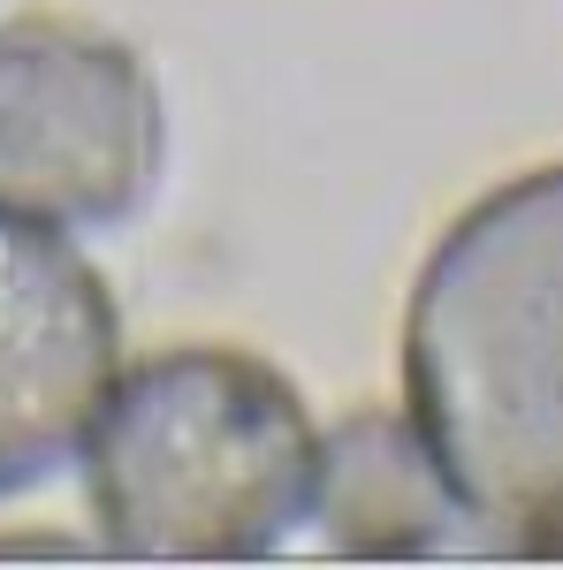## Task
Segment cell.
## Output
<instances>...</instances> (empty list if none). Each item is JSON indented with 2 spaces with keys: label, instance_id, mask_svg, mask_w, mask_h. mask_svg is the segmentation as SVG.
<instances>
[{
  "label": "cell",
  "instance_id": "obj_3",
  "mask_svg": "<svg viewBox=\"0 0 563 570\" xmlns=\"http://www.w3.org/2000/svg\"><path fill=\"white\" fill-rule=\"evenodd\" d=\"M161 85L123 39L23 16L0 31V206L46 228H115L161 183Z\"/></svg>",
  "mask_w": 563,
  "mask_h": 570
},
{
  "label": "cell",
  "instance_id": "obj_2",
  "mask_svg": "<svg viewBox=\"0 0 563 570\" xmlns=\"http://www.w3.org/2000/svg\"><path fill=\"white\" fill-rule=\"evenodd\" d=\"M77 464L107 556L252 563L312 510L320 426L266 357L183 343L115 373Z\"/></svg>",
  "mask_w": 563,
  "mask_h": 570
},
{
  "label": "cell",
  "instance_id": "obj_1",
  "mask_svg": "<svg viewBox=\"0 0 563 570\" xmlns=\"http://www.w3.org/2000/svg\"><path fill=\"white\" fill-rule=\"evenodd\" d=\"M404 419L473 556L563 563V160L495 183L427 252Z\"/></svg>",
  "mask_w": 563,
  "mask_h": 570
},
{
  "label": "cell",
  "instance_id": "obj_5",
  "mask_svg": "<svg viewBox=\"0 0 563 570\" xmlns=\"http://www.w3.org/2000/svg\"><path fill=\"white\" fill-rule=\"evenodd\" d=\"M304 525H320L328 556H373V563L441 556L465 540L457 502L404 411H350L320 434Z\"/></svg>",
  "mask_w": 563,
  "mask_h": 570
},
{
  "label": "cell",
  "instance_id": "obj_4",
  "mask_svg": "<svg viewBox=\"0 0 563 570\" xmlns=\"http://www.w3.org/2000/svg\"><path fill=\"white\" fill-rule=\"evenodd\" d=\"M123 373V320L99 266L31 214L0 206V494L77 464Z\"/></svg>",
  "mask_w": 563,
  "mask_h": 570
}]
</instances>
